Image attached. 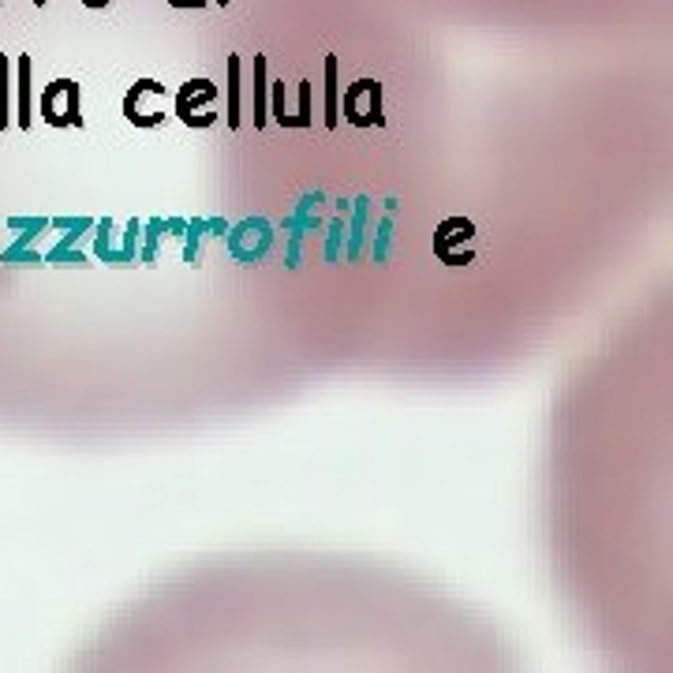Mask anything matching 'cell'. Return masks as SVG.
I'll return each mask as SVG.
<instances>
[{
    "label": "cell",
    "instance_id": "cell-24",
    "mask_svg": "<svg viewBox=\"0 0 673 673\" xmlns=\"http://www.w3.org/2000/svg\"><path fill=\"white\" fill-rule=\"evenodd\" d=\"M45 4H49V0H34V8H45Z\"/></svg>",
    "mask_w": 673,
    "mask_h": 673
},
{
    "label": "cell",
    "instance_id": "cell-14",
    "mask_svg": "<svg viewBox=\"0 0 673 673\" xmlns=\"http://www.w3.org/2000/svg\"><path fill=\"white\" fill-rule=\"evenodd\" d=\"M371 199L367 195H359L356 206H352V225L344 232V258L348 262H356L363 255V247H367V236H371Z\"/></svg>",
    "mask_w": 673,
    "mask_h": 673
},
{
    "label": "cell",
    "instance_id": "cell-21",
    "mask_svg": "<svg viewBox=\"0 0 673 673\" xmlns=\"http://www.w3.org/2000/svg\"><path fill=\"white\" fill-rule=\"evenodd\" d=\"M296 131L315 124V109H311V79H300V105H296Z\"/></svg>",
    "mask_w": 673,
    "mask_h": 673
},
{
    "label": "cell",
    "instance_id": "cell-10",
    "mask_svg": "<svg viewBox=\"0 0 673 673\" xmlns=\"http://www.w3.org/2000/svg\"><path fill=\"white\" fill-rule=\"evenodd\" d=\"M225 124L229 131H240L244 124V57L240 53H229L225 60Z\"/></svg>",
    "mask_w": 673,
    "mask_h": 673
},
{
    "label": "cell",
    "instance_id": "cell-7",
    "mask_svg": "<svg viewBox=\"0 0 673 673\" xmlns=\"http://www.w3.org/2000/svg\"><path fill=\"white\" fill-rule=\"evenodd\" d=\"M8 229L12 232H19V240H15L12 247H8V251H4V255H0V266H8V270H23V266H30V270H38V266H45V258L42 255H34V251H30V244H34V240H38V236H42L45 229H49V217H8Z\"/></svg>",
    "mask_w": 673,
    "mask_h": 673
},
{
    "label": "cell",
    "instance_id": "cell-4",
    "mask_svg": "<svg viewBox=\"0 0 673 673\" xmlns=\"http://www.w3.org/2000/svg\"><path fill=\"white\" fill-rule=\"evenodd\" d=\"M139 232H143V221L131 217L124 240H113V217H98L94 221V258H101L105 266H116V270L135 266L139 262Z\"/></svg>",
    "mask_w": 673,
    "mask_h": 673
},
{
    "label": "cell",
    "instance_id": "cell-11",
    "mask_svg": "<svg viewBox=\"0 0 673 673\" xmlns=\"http://www.w3.org/2000/svg\"><path fill=\"white\" fill-rule=\"evenodd\" d=\"M225 232H229V221H225V217H187L184 236H180L187 266H199L202 240H206V236H221V240H225Z\"/></svg>",
    "mask_w": 673,
    "mask_h": 673
},
{
    "label": "cell",
    "instance_id": "cell-2",
    "mask_svg": "<svg viewBox=\"0 0 673 673\" xmlns=\"http://www.w3.org/2000/svg\"><path fill=\"white\" fill-rule=\"evenodd\" d=\"M172 116L191 131H206L217 124V83L214 79H187L176 94H172Z\"/></svg>",
    "mask_w": 673,
    "mask_h": 673
},
{
    "label": "cell",
    "instance_id": "cell-1",
    "mask_svg": "<svg viewBox=\"0 0 673 673\" xmlns=\"http://www.w3.org/2000/svg\"><path fill=\"white\" fill-rule=\"evenodd\" d=\"M120 113L128 124H135L139 131H154L161 128L172 113V94L169 86L158 83V79H135V83L124 90V101H120Z\"/></svg>",
    "mask_w": 673,
    "mask_h": 673
},
{
    "label": "cell",
    "instance_id": "cell-20",
    "mask_svg": "<svg viewBox=\"0 0 673 673\" xmlns=\"http://www.w3.org/2000/svg\"><path fill=\"white\" fill-rule=\"evenodd\" d=\"M344 217H348V214H337L330 221V229H326V232H330V236H326V251H322V258H326V262H337V258H341L344 232H348V229H344Z\"/></svg>",
    "mask_w": 673,
    "mask_h": 673
},
{
    "label": "cell",
    "instance_id": "cell-22",
    "mask_svg": "<svg viewBox=\"0 0 673 673\" xmlns=\"http://www.w3.org/2000/svg\"><path fill=\"white\" fill-rule=\"evenodd\" d=\"M165 4H169V8H180V12H191V8H195V12H202L210 0H165Z\"/></svg>",
    "mask_w": 673,
    "mask_h": 673
},
{
    "label": "cell",
    "instance_id": "cell-15",
    "mask_svg": "<svg viewBox=\"0 0 673 673\" xmlns=\"http://www.w3.org/2000/svg\"><path fill=\"white\" fill-rule=\"evenodd\" d=\"M337 57L333 53H326V60H322V72H326V94H322V120H326V128L337 131V124H341V79H337Z\"/></svg>",
    "mask_w": 673,
    "mask_h": 673
},
{
    "label": "cell",
    "instance_id": "cell-3",
    "mask_svg": "<svg viewBox=\"0 0 673 673\" xmlns=\"http://www.w3.org/2000/svg\"><path fill=\"white\" fill-rule=\"evenodd\" d=\"M273 240H277V232H273L270 217H244L225 232V247L240 266H258L262 258H270Z\"/></svg>",
    "mask_w": 673,
    "mask_h": 673
},
{
    "label": "cell",
    "instance_id": "cell-9",
    "mask_svg": "<svg viewBox=\"0 0 673 673\" xmlns=\"http://www.w3.org/2000/svg\"><path fill=\"white\" fill-rule=\"evenodd\" d=\"M49 225L53 229H68L64 232V240L57 247H49L45 251V266H79V270H90L94 262L83 255V251H75V240L83 236V232L94 229V217H49Z\"/></svg>",
    "mask_w": 673,
    "mask_h": 673
},
{
    "label": "cell",
    "instance_id": "cell-13",
    "mask_svg": "<svg viewBox=\"0 0 673 673\" xmlns=\"http://www.w3.org/2000/svg\"><path fill=\"white\" fill-rule=\"evenodd\" d=\"M318 202H322V195H303V202L296 206V214L285 217V229L292 232V244H288V270H296L300 266V240L307 229H318Z\"/></svg>",
    "mask_w": 673,
    "mask_h": 673
},
{
    "label": "cell",
    "instance_id": "cell-18",
    "mask_svg": "<svg viewBox=\"0 0 673 673\" xmlns=\"http://www.w3.org/2000/svg\"><path fill=\"white\" fill-rule=\"evenodd\" d=\"M12 128V57L0 53V131Z\"/></svg>",
    "mask_w": 673,
    "mask_h": 673
},
{
    "label": "cell",
    "instance_id": "cell-19",
    "mask_svg": "<svg viewBox=\"0 0 673 673\" xmlns=\"http://www.w3.org/2000/svg\"><path fill=\"white\" fill-rule=\"evenodd\" d=\"M389 244H393V210H386V217L378 221V232L371 236V258L378 266L389 262Z\"/></svg>",
    "mask_w": 673,
    "mask_h": 673
},
{
    "label": "cell",
    "instance_id": "cell-16",
    "mask_svg": "<svg viewBox=\"0 0 673 673\" xmlns=\"http://www.w3.org/2000/svg\"><path fill=\"white\" fill-rule=\"evenodd\" d=\"M161 240H165V217L143 221V232H139V262H143V266H158Z\"/></svg>",
    "mask_w": 673,
    "mask_h": 673
},
{
    "label": "cell",
    "instance_id": "cell-25",
    "mask_svg": "<svg viewBox=\"0 0 673 673\" xmlns=\"http://www.w3.org/2000/svg\"><path fill=\"white\" fill-rule=\"evenodd\" d=\"M217 4H221V8H225V4H229V0H217Z\"/></svg>",
    "mask_w": 673,
    "mask_h": 673
},
{
    "label": "cell",
    "instance_id": "cell-26",
    "mask_svg": "<svg viewBox=\"0 0 673 673\" xmlns=\"http://www.w3.org/2000/svg\"><path fill=\"white\" fill-rule=\"evenodd\" d=\"M0 4H4V0H0Z\"/></svg>",
    "mask_w": 673,
    "mask_h": 673
},
{
    "label": "cell",
    "instance_id": "cell-8",
    "mask_svg": "<svg viewBox=\"0 0 673 673\" xmlns=\"http://www.w3.org/2000/svg\"><path fill=\"white\" fill-rule=\"evenodd\" d=\"M475 240V225L468 217H445L438 232H434V255L442 258L445 266H468L475 258L472 247H460V244H472Z\"/></svg>",
    "mask_w": 673,
    "mask_h": 673
},
{
    "label": "cell",
    "instance_id": "cell-5",
    "mask_svg": "<svg viewBox=\"0 0 673 673\" xmlns=\"http://www.w3.org/2000/svg\"><path fill=\"white\" fill-rule=\"evenodd\" d=\"M38 113L45 116L49 128H75L83 131V109H79V83L75 79H53L38 94Z\"/></svg>",
    "mask_w": 673,
    "mask_h": 673
},
{
    "label": "cell",
    "instance_id": "cell-12",
    "mask_svg": "<svg viewBox=\"0 0 673 673\" xmlns=\"http://www.w3.org/2000/svg\"><path fill=\"white\" fill-rule=\"evenodd\" d=\"M30 72H34V60L27 53L15 57V128L30 131L34 124V86H30Z\"/></svg>",
    "mask_w": 673,
    "mask_h": 673
},
{
    "label": "cell",
    "instance_id": "cell-17",
    "mask_svg": "<svg viewBox=\"0 0 673 673\" xmlns=\"http://www.w3.org/2000/svg\"><path fill=\"white\" fill-rule=\"evenodd\" d=\"M270 79H266V57L255 53V128H266L270 120Z\"/></svg>",
    "mask_w": 673,
    "mask_h": 673
},
{
    "label": "cell",
    "instance_id": "cell-23",
    "mask_svg": "<svg viewBox=\"0 0 673 673\" xmlns=\"http://www.w3.org/2000/svg\"><path fill=\"white\" fill-rule=\"evenodd\" d=\"M79 4H83V8H90V12H101V8H109L113 0H79Z\"/></svg>",
    "mask_w": 673,
    "mask_h": 673
},
{
    "label": "cell",
    "instance_id": "cell-6",
    "mask_svg": "<svg viewBox=\"0 0 673 673\" xmlns=\"http://www.w3.org/2000/svg\"><path fill=\"white\" fill-rule=\"evenodd\" d=\"M344 120L352 128H386V109H382V83L378 79H356L344 90L341 105Z\"/></svg>",
    "mask_w": 673,
    "mask_h": 673
}]
</instances>
